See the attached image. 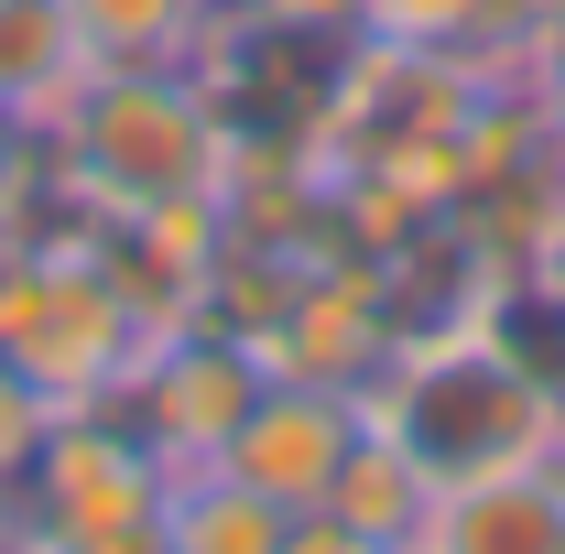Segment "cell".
Returning a JSON list of instances; mask_svg holds the SVG:
<instances>
[{"label": "cell", "mask_w": 565, "mask_h": 554, "mask_svg": "<svg viewBox=\"0 0 565 554\" xmlns=\"http://www.w3.org/2000/svg\"><path fill=\"white\" fill-rule=\"evenodd\" d=\"M359 392H327V381H282L262 370V392H250V414L228 424V446H217V468L239 489H262L282 511H316L327 479H338V457L359 446Z\"/></svg>", "instance_id": "cell-6"}, {"label": "cell", "mask_w": 565, "mask_h": 554, "mask_svg": "<svg viewBox=\"0 0 565 554\" xmlns=\"http://www.w3.org/2000/svg\"><path fill=\"white\" fill-rule=\"evenodd\" d=\"M262 370H282V381H327V392H359L381 359H392V316H381V273L370 262H316V273L282 283L273 327H262Z\"/></svg>", "instance_id": "cell-7"}, {"label": "cell", "mask_w": 565, "mask_h": 554, "mask_svg": "<svg viewBox=\"0 0 565 554\" xmlns=\"http://www.w3.org/2000/svg\"><path fill=\"white\" fill-rule=\"evenodd\" d=\"M66 141V163L109 207H163V196H217L228 131L196 66H87L66 109L44 120Z\"/></svg>", "instance_id": "cell-2"}, {"label": "cell", "mask_w": 565, "mask_h": 554, "mask_svg": "<svg viewBox=\"0 0 565 554\" xmlns=\"http://www.w3.org/2000/svg\"><path fill=\"white\" fill-rule=\"evenodd\" d=\"M282 500H262V489H239L228 468H174L163 479V554H282Z\"/></svg>", "instance_id": "cell-9"}, {"label": "cell", "mask_w": 565, "mask_h": 554, "mask_svg": "<svg viewBox=\"0 0 565 554\" xmlns=\"http://www.w3.org/2000/svg\"><path fill=\"white\" fill-rule=\"evenodd\" d=\"M33 131H44V120H22V109H11V98H0V185H11V163H22V152H33Z\"/></svg>", "instance_id": "cell-17"}, {"label": "cell", "mask_w": 565, "mask_h": 554, "mask_svg": "<svg viewBox=\"0 0 565 554\" xmlns=\"http://www.w3.org/2000/svg\"><path fill=\"white\" fill-rule=\"evenodd\" d=\"M282 554H403V544L359 533V522H338V511H294V522H282Z\"/></svg>", "instance_id": "cell-15"}, {"label": "cell", "mask_w": 565, "mask_h": 554, "mask_svg": "<svg viewBox=\"0 0 565 554\" xmlns=\"http://www.w3.org/2000/svg\"><path fill=\"white\" fill-rule=\"evenodd\" d=\"M250 392H262V348L196 316V327H174V338L141 348L131 381H120L109 403L152 435V457H163V468H207L217 446H228V424L250 414Z\"/></svg>", "instance_id": "cell-5"}, {"label": "cell", "mask_w": 565, "mask_h": 554, "mask_svg": "<svg viewBox=\"0 0 565 554\" xmlns=\"http://www.w3.org/2000/svg\"><path fill=\"white\" fill-rule=\"evenodd\" d=\"M316 511H338V522L381 533V544H414V522L435 511V479H424L392 435H370V424H359V446L338 457V479H327V500H316Z\"/></svg>", "instance_id": "cell-11"}, {"label": "cell", "mask_w": 565, "mask_h": 554, "mask_svg": "<svg viewBox=\"0 0 565 554\" xmlns=\"http://www.w3.org/2000/svg\"><path fill=\"white\" fill-rule=\"evenodd\" d=\"M359 33H381V44H435V55H490V0H370Z\"/></svg>", "instance_id": "cell-13"}, {"label": "cell", "mask_w": 565, "mask_h": 554, "mask_svg": "<svg viewBox=\"0 0 565 554\" xmlns=\"http://www.w3.org/2000/svg\"><path fill=\"white\" fill-rule=\"evenodd\" d=\"M239 11H262V22H305V33H359L370 0H239Z\"/></svg>", "instance_id": "cell-16"}, {"label": "cell", "mask_w": 565, "mask_h": 554, "mask_svg": "<svg viewBox=\"0 0 565 554\" xmlns=\"http://www.w3.org/2000/svg\"><path fill=\"white\" fill-rule=\"evenodd\" d=\"M544 468H555V489H565V435H555V457H544Z\"/></svg>", "instance_id": "cell-19"}, {"label": "cell", "mask_w": 565, "mask_h": 554, "mask_svg": "<svg viewBox=\"0 0 565 554\" xmlns=\"http://www.w3.org/2000/svg\"><path fill=\"white\" fill-rule=\"evenodd\" d=\"M403 554H565V489L555 468H500V479L435 489Z\"/></svg>", "instance_id": "cell-8"}, {"label": "cell", "mask_w": 565, "mask_h": 554, "mask_svg": "<svg viewBox=\"0 0 565 554\" xmlns=\"http://www.w3.org/2000/svg\"><path fill=\"white\" fill-rule=\"evenodd\" d=\"M163 479L174 468L152 457V435L120 403H66L44 424L33 468L11 479V500H22L33 544H152L163 533Z\"/></svg>", "instance_id": "cell-4"}, {"label": "cell", "mask_w": 565, "mask_h": 554, "mask_svg": "<svg viewBox=\"0 0 565 554\" xmlns=\"http://www.w3.org/2000/svg\"><path fill=\"white\" fill-rule=\"evenodd\" d=\"M0 359L66 414V403H109L131 381L141 327L87 251H0Z\"/></svg>", "instance_id": "cell-3"}, {"label": "cell", "mask_w": 565, "mask_h": 554, "mask_svg": "<svg viewBox=\"0 0 565 554\" xmlns=\"http://www.w3.org/2000/svg\"><path fill=\"white\" fill-rule=\"evenodd\" d=\"M87 44H76V22L55 0H0V98L22 109V120H55L76 87H87Z\"/></svg>", "instance_id": "cell-10"}, {"label": "cell", "mask_w": 565, "mask_h": 554, "mask_svg": "<svg viewBox=\"0 0 565 554\" xmlns=\"http://www.w3.org/2000/svg\"><path fill=\"white\" fill-rule=\"evenodd\" d=\"M98 66H185L217 0H55Z\"/></svg>", "instance_id": "cell-12"}, {"label": "cell", "mask_w": 565, "mask_h": 554, "mask_svg": "<svg viewBox=\"0 0 565 554\" xmlns=\"http://www.w3.org/2000/svg\"><path fill=\"white\" fill-rule=\"evenodd\" d=\"M44 424H55V403H44V392H33V381H22V370L0 359V489H11L22 468H33V446H44Z\"/></svg>", "instance_id": "cell-14"}, {"label": "cell", "mask_w": 565, "mask_h": 554, "mask_svg": "<svg viewBox=\"0 0 565 554\" xmlns=\"http://www.w3.org/2000/svg\"><path fill=\"white\" fill-rule=\"evenodd\" d=\"M33 554H163V533L152 544H33Z\"/></svg>", "instance_id": "cell-18"}, {"label": "cell", "mask_w": 565, "mask_h": 554, "mask_svg": "<svg viewBox=\"0 0 565 554\" xmlns=\"http://www.w3.org/2000/svg\"><path fill=\"white\" fill-rule=\"evenodd\" d=\"M555 273H565V262H555Z\"/></svg>", "instance_id": "cell-20"}, {"label": "cell", "mask_w": 565, "mask_h": 554, "mask_svg": "<svg viewBox=\"0 0 565 554\" xmlns=\"http://www.w3.org/2000/svg\"><path fill=\"white\" fill-rule=\"evenodd\" d=\"M359 414H370V435H392L435 489H457V479H500V468H544L555 435H565V392H544L468 316V327L403 338L359 381Z\"/></svg>", "instance_id": "cell-1"}]
</instances>
